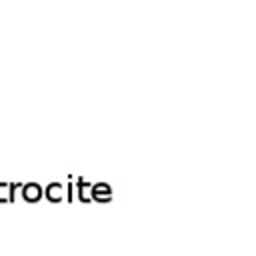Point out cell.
Segmentation results:
<instances>
[{
    "label": "cell",
    "instance_id": "3957f363",
    "mask_svg": "<svg viewBox=\"0 0 256 256\" xmlns=\"http://www.w3.org/2000/svg\"><path fill=\"white\" fill-rule=\"evenodd\" d=\"M42 190H44V198L48 202H52V204H58V202L64 200V184L62 182H50Z\"/></svg>",
    "mask_w": 256,
    "mask_h": 256
},
{
    "label": "cell",
    "instance_id": "5b68a950",
    "mask_svg": "<svg viewBox=\"0 0 256 256\" xmlns=\"http://www.w3.org/2000/svg\"><path fill=\"white\" fill-rule=\"evenodd\" d=\"M20 186H22L20 182H10V184H8V202H14V200H16V194H14V192L20 190Z\"/></svg>",
    "mask_w": 256,
    "mask_h": 256
},
{
    "label": "cell",
    "instance_id": "52a82bcc",
    "mask_svg": "<svg viewBox=\"0 0 256 256\" xmlns=\"http://www.w3.org/2000/svg\"><path fill=\"white\" fill-rule=\"evenodd\" d=\"M66 200L68 202H72L74 200V184H72V176H68V186H66Z\"/></svg>",
    "mask_w": 256,
    "mask_h": 256
},
{
    "label": "cell",
    "instance_id": "8992f818",
    "mask_svg": "<svg viewBox=\"0 0 256 256\" xmlns=\"http://www.w3.org/2000/svg\"><path fill=\"white\" fill-rule=\"evenodd\" d=\"M8 184L10 182H2L0 180V202H8Z\"/></svg>",
    "mask_w": 256,
    "mask_h": 256
},
{
    "label": "cell",
    "instance_id": "277c9868",
    "mask_svg": "<svg viewBox=\"0 0 256 256\" xmlns=\"http://www.w3.org/2000/svg\"><path fill=\"white\" fill-rule=\"evenodd\" d=\"M74 190H76L74 198H78L82 204L92 202V200H90V182H88L86 178L78 176V178H76V184H74Z\"/></svg>",
    "mask_w": 256,
    "mask_h": 256
},
{
    "label": "cell",
    "instance_id": "6da1fadb",
    "mask_svg": "<svg viewBox=\"0 0 256 256\" xmlns=\"http://www.w3.org/2000/svg\"><path fill=\"white\" fill-rule=\"evenodd\" d=\"M90 200L98 204H106L112 200V186L108 182H96L90 184Z\"/></svg>",
    "mask_w": 256,
    "mask_h": 256
},
{
    "label": "cell",
    "instance_id": "7a4b0ae2",
    "mask_svg": "<svg viewBox=\"0 0 256 256\" xmlns=\"http://www.w3.org/2000/svg\"><path fill=\"white\" fill-rule=\"evenodd\" d=\"M20 190H22V198L26 202H38L44 198V190L38 182H26L20 186Z\"/></svg>",
    "mask_w": 256,
    "mask_h": 256
}]
</instances>
